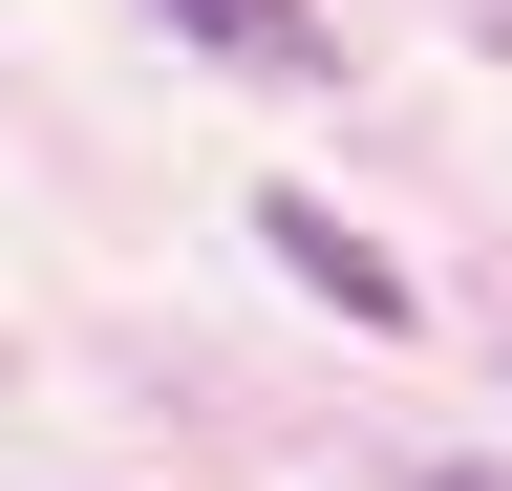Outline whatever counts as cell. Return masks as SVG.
<instances>
[{"instance_id": "6da1fadb", "label": "cell", "mask_w": 512, "mask_h": 491, "mask_svg": "<svg viewBox=\"0 0 512 491\" xmlns=\"http://www.w3.org/2000/svg\"><path fill=\"white\" fill-rule=\"evenodd\" d=\"M256 257H278L320 321H363V342H406V321H427V299H406V257H384L342 193H256Z\"/></svg>"}, {"instance_id": "7a4b0ae2", "label": "cell", "mask_w": 512, "mask_h": 491, "mask_svg": "<svg viewBox=\"0 0 512 491\" xmlns=\"http://www.w3.org/2000/svg\"><path fill=\"white\" fill-rule=\"evenodd\" d=\"M171 43H214V65H256V86H320L342 43H320V0H150Z\"/></svg>"}]
</instances>
